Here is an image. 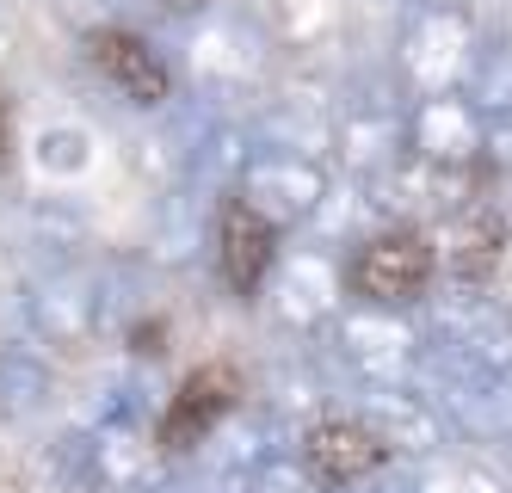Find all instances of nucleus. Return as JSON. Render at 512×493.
I'll use <instances>...</instances> for the list:
<instances>
[{"label": "nucleus", "instance_id": "nucleus-17", "mask_svg": "<svg viewBox=\"0 0 512 493\" xmlns=\"http://www.w3.org/2000/svg\"><path fill=\"white\" fill-rule=\"evenodd\" d=\"M260 136H266V148H290V155H321V148H334V111L303 105V99H284V105L266 111Z\"/></svg>", "mask_w": 512, "mask_h": 493}, {"label": "nucleus", "instance_id": "nucleus-25", "mask_svg": "<svg viewBox=\"0 0 512 493\" xmlns=\"http://www.w3.org/2000/svg\"><path fill=\"white\" fill-rule=\"evenodd\" d=\"M346 493H408V487H401V475H377V481H364V487H346Z\"/></svg>", "mask_w": 512, "mask_h": 493}, {"label": "nucleus", "instance_id": "nucleus-12", "mask_svg": "<svg viewBox=\"0 0 512 493\" xmlns=\"http://www.w3.org/2000/svg\"><path fill=\"white\" fill-rule=\"evenodd\" d=\"M272 259H278V229L260 210H247L241 198H223V210H216V265H223L229 290L253 296L266 284Z\"/></svg>", "mask_w": 512, "mask_h": 493}, {"label": "nucleus", "instance_id": "nucleus-13", "mask_svg": "<svg viewBox=\"0 0 512 493\" xmlns=\"http://www.w3.org/2000/svg\"><path fill=\"white\" fill-rule=\"evenodd\" d=\"M235 413V370L229 364H204L186 376V389L173 395L167 420H161V450H192L210 444V432Z\"/></svg>", "mask_w": 512, "mask_h": 493}, {"label": "nucleus", "instance_id": "nucleus-2", "mask_svg": "<svg viewBox=\"0 0 512 493\" xmlns=\"http://www.w3.org/2000/svg\"><path fill=\"white\" fill-rule=\"evenodd\" d=\"M334 155L364 185L395 173L401 161L414 155V148H408V111H401V99H395V81H358V87H346V99L334 111Z\"/></svg>", "mask_w": 512, "mask_h": 493}, {"label": "nucleus", "instance_id": "nucleus-15", "mask_svg": "<svg viewBox=\"0 0 512 493\" xmlns=\"http://www.w3.org/2000/svg\"><path fill=\"white\" fill-rule=\"evenodd\" d=\"M438 259H445V272L463 284V290H482L500 265V222L482 210V204H457L445 210V229H438Z\"/></svg>", "mask_w": 512, "mask_h": 493}, {"label": "nucleus", "instance_id": "nucleus-20", "mask_svg": "<svg viewBox=\"0 0 512 493\" xmlns=\"http://www.w3.org/2000/svg\"><path fill=\"white\" fill-rule=\"evenodd\" d=\"M469 99L475 111H506L512 105V37H488V44H475V62H469Z\"/></svg>", "mask_w": 512, "mask_h": 493}, {"label": "nucleus", "instance_id": "nucleus-5", "mask_svg": "<svg viewBox=\"0 0 512 493\" xmlns=\"http://www.w3.org/2000/svg\"><path fill=\"white\" fill-rule=\"evenodd\" d=\"M420 339H426V346H438V352H451L469 370L506 376V383H512V321H506V309H494L482 290H463V296L432 302Z\"/></svg>", "mask_w": 512, "mask_h": 493}, {"label": "nucleus", "instance_id": "nucleus-26", "mask_svg": "<svg viewBox=\"0 0 512 493\" xmlns=\"http://www.w3.org/2000/svg\"><path fill=\"white\" fill-rule=\"evenodd\" d=\"M414 13H432V7H463V0H408Z\"/></svg>", "mask_w": 512, "mask_h": 493}, {"label": "nucleus", "instance_id": "nucleus-23", "mask_svg": "<svg viewBox=\"0 0 512 493\" xmlns=\"http://www.w3.org/2000/svg\"><path fill=\"white\" fill-rule=\"evenodd\" d=\"M38 167L44 173H81L87 167V136L81 130H44L38 136Z\"/></svg>", "mask_w": 512, "mask_h": 493}, {"label": "nucleus", "instance_id": "nucleus-8", "mask_svg": "<svg viewBox=\"0 0 512 493\" xmlns=\"http://www.w3.org/2000/svg\"><path fill=\"white\" fill-rule=\"evenodd\" d=\"M352 420L383 444L389 463H420V457H438L445 450V420L438 407L420 395V389H358V407Z\"/></svg>", "mask_w": 512, "mask_h": 493}, {"label": "nucleus", "instance_id": "nucleus-18", "mask_svg": "<svg viewBox=\"0 0 512 493\" xmlns=\"http://www.w3.org/2000/svg\"><path fill=\"white\" fill-rule=\"evenodd\" d=\"M247 161H253V136L241 124H204L186 173H192V185H235Z\"/></svg>", "mask_w": 512, "mask_h": 493}, {"label": "nucleus", "instance_id": "nucleus-9", "mask_svg": "<svg viewBox=\"0 0 512 493\" xmlns=\"http://www.w3.org/2000/svg\"><path fill=\"white\" fill-rule=\"evenodd\" d=\"M408 148L414 161L438 167V173H463L482 167V111L469 93H426L408 111Z\"/></svg>", "mask_w": 512, "mask_h": 493}, {"label": "nucleus", "instance_id": "nucleus-14", "mask_svg": "<svg viewBox=\"0 0 512 493\" xmlns=\"http://www.w3.org/2000/svg\"><path fill=\"white\" fill-rule=\"evenodd\" d=\"M87 50H93V62H99V74L112 81L124 99H136V105H167V93H173V74H167V62H161V50H149L136 31H93L87 37Z\"/></svg>", "mask_w": 512, "mask_h": 493}, {"label": "nucleus", "instance_id": "nucleus-10", "mask_svg": "<svg viewBox=\"0 0 512 493\" xmlns=\"http://www.w3.org/2000/svg\"><path fill=\"white\" fill-rule=\"evenodd\" d=\"M303 469H309L315 487L346 493V487L377 481L389 469V457H383V444L364 432L352 413H340V420H321V426L303 432Z\"/></svg>", "mask_w": 512, "mask_h": 493}, {"label": "nucleus", "instance_id": "nucleus-7", "mask_svg": "<svg viewBox=\"0 0 512 493\" xmlns=\"http://www.w3.org/2000/svg\"><path fill=\"white\" fill-rule=\"evenodd\" d=\"M340 296H346V272L327 247H297V253L272 259V315H278V327L315 333L346 309Z\"/></svg>", "mask_w": 512, "mask_h": 493}, {"label": "nucleus", "instance_id": "nucleus-21", "mask_svg": "<svg viewBox=\"0 0 512 493\" xmlns=\"http://www.w3.org/2000/svg\"><path fill=\"white\" fill-rule=\"evenodd\" d=\"M192 62L204 68V74H223V81H247L253 74V56L241 50V31L229 25H216V31H204V50H192Z\"/></svg>", "mask_w": 512, "mask_h": 493}, {"label": "nucleus", "instance_id": "nucleus-24", "mask_svg": "<svg viewBox=\"0 0 512 493\" xmlns=\"http://www.w3.org/2000/svg\"><path fill=\"white\" fill-rule=\"evenodd\" d=\"M482 167L512 173V105H506V111H488V118H482Z\"/></svg>", "mask_w": 512, "mask_h": 493}, {"label": "nucleus", "instance_id": "nucleus-16", "mask_svg": "<svg viewBox=\"0 0 512 493\" xmlns=\"http://www.w3.org/2000/svg\"><path fill=\"white\" fill-rule=\"evenodd\" d=\"M50 407V364L31 346H7L0 352V413L7 420H31Z\"/></svg>", "mask_w": 512, "mask_h": 493}, {"label": "nucleus", "instance_id": "nucleus-3", "mask_svg": "<svg viewBox=\"0 0 512 493\" xmlns=\"http://www.w3.org/2000/svg\"><path fill=\"white\" fill-rule=\"evenodd\" d=\"M438 278V253L420 229H377L346 259V290L371 309H414Z\"/></svg>", "mask_w": 512, "mask_h": 493}, {"label": "nucleus", "instance_id": "nucleus-22", "mask_svg": "<svg viewBox=\"0 0 512 493\" xmlns=\"http://www.w3.org/2000/svg\"><path fill=\"white\" fill-rule=\"evenodd\" d=\"M235 493H321L303 469V457H290V450H278V457H266L253 475H241Z\"/></svg>", "mask_w": 512, "mask_h": 493}, {"label": "nucleus", "instance_id": "nucleus-27", "mask_svg": "<svg viewBox=\"0 0 512 493\" xmlns=\"http://www.w3.org/2000/svg\"><path fill=\"white\" fill-rule=\"evenodd\" d=\"M0 161H7V105H0Z\"/></svg>", "mask_w": 512, "mask_h": 493}, {"label": "nucleus", "instance_id": "nucleus-1", "mask_svg": "<svg viewBox=\"0 0 512 493\" xmlns=\"http://www.w3.org/2000/svg\"><path fill=\"white\" fill-rule=\"evenodd\" d=\"M327 333H334V358H340L352 389H408L414 383L420 327L401 321V309L352 302V309H340L327 321Z\"/></svg>", "mask_w": 512, "mask_h": 493}, {"label": "nucleus", "instance_id": "nucleus-11", "mask_svg": "<svg viewBox=\"0 0 512 493\" xmlns=\"http://www.w3.org/2000/svg\"><path fill=\"white\" fill-rule=\"evenodd\" d=\"M25 327L50 339V346H81V339L99 327V296L93 278L75 272V265H50L44 278L25 284Z\"/></svg>", "mask_w": 512, "mask_h": 493}, {"label": "nucleus", "instance_id": "nucleus-6", "mask_svg": "<svg viewBox=\"0 0 512 493\" xmlns=\"http://www.w3.org/2000/svg\"><path fill=\"white\" fill-rule=\"evenodd\" d=\"M235 198L260 210L272 229H297L327 198V173L315 155H290V148H253V161L235 179Z\"/></svg>", "mask_w": 512, "mask_h": 493}, {"label": "nucleus", "instance_id": "nucleus-4", "mask_svg": "<svg viewBox=\"0 0 512 493\" xmlns=\"http://www.w3.org/2000/svg\"><path fill=\"white\" fill-rule=\"evenodd\" d=\"M475 25L463 7H432V13H414L408 31H401V50H395V68L420 99L426 93H463L469 81V62H475Z\"/></svg>", "mask_w": 512, "mask_h": 493}, {"label": "nucleus", "instance_id": "nucleus-19", "mask_svg": "<svg viewBox=\"0 0 512 493\" xmlns=\"http://www.w3.org/2000/svg\"><path fill=\"white\" fill-rule=\"evenodd\" d=\"M401 487L408 493H500V481L482 469V463H457V457H420L401 469Z\"/></svg>", "mask_w": 512, "mask_h": 493}]
</instances>
